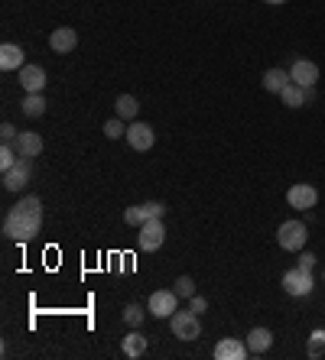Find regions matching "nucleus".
Returning a JSON list of instances; mask_svg holds the SVG:
<instances>
[{
    "instance_id": "1",
    "label": "nucleus",
    "mask_w": 325,
    "mask_h": 360,
    "mask_svg": "<svg viewBox=\"0 0 325 360\" xmlns=\"http://www.w3.org/2000/svg\"><path fill=\"white\" fill-rule=\"evenodd\" d=\"M39 231H43V201L36 198V195H26V198H20L7 211L4 234H7V240L26 243V240H33V237H39Z\"/></svg>"
},
{
    "instance_id": "11",
    "label": "nucleus",
    "mask_w": 325,
    "mask_h": 360,
    "mask_svg": "<svg viewBox=\"0 0 325 360\" xmlns=\"http://www.w3.org/2000/svg\"><path fill=\"white\" fill-rule=\"evenodd\" d=\"M75 46H78V33L72 30V26H59V30H52L49 33V49L59 52V56L75 52Z\"/></svg>"
},
{
    "instance_id": "32",
    "label": "nucleus",
    "mask_w": 325,
    "mask_h": 360,
    "mask_svg": "<svg viewBox=\"0 0 325 360\" xmlns=\"http://www.w3.org/2000/svg\"><path fill=\"white\" fill-rule=\"evenodd\" d=\"M267 4H286V0H267Z\"/></svg>"
},
{
    "instance_id": "21",
    "label": "nucleus",
    "mask_w": 325,
    "mask_h": 360,
    "mask_svg": "<svg viewBox=\"0 0 325 360\" xmlns=\"http://www.w3.org/2000/svg\"><path fill=\"white\" fill-rule=\"evenodd\" d=\"M20 108H23V114H26V117H43V114H46V98H43V94H26V98L23 101H20Z\"/></svg>"
},
{
    "instance_id": "3",
    "label": "nucleus",
    "mask_w": 325,
    "mask_h": 360,
    "mask_svg": "<svg viewBox=\"0 0 325 360\" xmlns=\"http://www.w3.org/2000/svg\"><path fill=\"white\" fill-rule=\"evenodd\" d=\"M306 240H309L306 221H283L280 231H276V243H280V250L300 253V250H306Z\"/></svg>"
},
{
    "instance_id": "33",
    "label": "nucleus",
    "mask_w": 325,
    "mask_h": 360,
    "mask_svg": "<svg viewBox=\"0 0 325 360\" xmlns=\"http://www.w3.org/2000/svg\"><path fill=\"white\" fill-rule=\"evenodd\" d=\"M322 283H325V269H322Z\"/></svg>"
},
{
    "instance_id": "9",
    "label": "nucleus",
    "mask_w": 325,
    "mask_h": 360,
    "mask_svg": "<svg viewBox=\"0 0 325 360\" xmlns=\"http://www.w3.org/2000/svg\"><path fill=\"white\" fill-rule=\"evenodd\" d=\"M290 82L302 84V88H316L319 84V65L309 59H296L290 68Z\"/></svg>"
},
{
    "instance_id": "6",
    "label": "nucleus",
    "mask_w": 325,
    "mask_h": 360,
    "mask_svg": "<svg viewBox=\"0 0 325 360\" xmlns=\"http://www.w3.org/2000/svg\"><path fill=\"white\" fill-rule=\"evenodd\" d=\"M166 240V227H162V218H150L146 224H140V234H137V247L144 253H153L162 247Z\"/></svg>"
},
{
    "instance_id": "4",
    "label": "nucleus",
    "mask_w": 325,
    "mask_h": 360,
    "mask_svg": "<svg viewBox=\"0 0 325 360\" xmlns=\"http://www.w3.org/2000/svg\"><path fill=\"white\" fill-rule=\"evenodd\" d=\"M146 311H150L153 319H172V315L179 311V295H176V289H156V292L150 295Z\"/></svg>"
},
{
    "instance_id": "26",
    "label": "nucleus",
    "mask_w": 325,
    "mask_h": 360,
    "mask_svg": "<svg viewBox=\"0 0 325 360\" xmlns=\"http://www.w3.org/2000/svg\"><path fill=\"white\" fill-rule=\"evenodd\" d=\"M176 295H179V299H192V295H196V283H192V276L176 279Z\"/></svg>"
},
{
    "instance_id": "23",
    "label": "nucleus",
    "mask_w": 325,
    "mask_h": 360,
    "mask_svg": "<svg viewBox=\"0 0 325 360\" xmlns=\"http://www.w3.org/2000/svg\"><path fill=\"white\" fill-rule=\"evenodd\" d=\"M146 211H144V205H130V208H124V224L127 227H140V224H146Z\"/></svg>"
},
{
    "instance_id": "16",
    "label": "nucleus",
    "mask_w": 325,
    "mask_h": 360,
    "mask_svg": "<svg viewBox=\"0 0 325 360\" xmlns=\"http://www.w3.org/2000/svg\"><path fill=\"white\" fill-rule=\"evenodd\" d=\"M23 56L26 52L20 49L17 42H4V46H0V68H4V72H20V68H23Z\"/></svg>"
},
{
    "instance_id": "30",
    "label": "nucleus",
    "mask_w": 325,
    "mask_h": 360,
    "mask_svg": "<svg viewBox=\"0 0 325 360\" xmlns=\"http://www.w3.org/2000/svg\"><path fill=\"white\" fill-rule=\"evenodd\" d=\"M189 309L196 311V315H202V311H205V309H208V302H205V299H202V295H192V299H189Z\"/></svg>"
},
{
    "instance_id": "29",
    "label": "nucleus",
    "mask_w": 325,
    "mask_h": 360,
    "mask_svg": "<svg viewBox=\"0 0 325 360\" xmlns=\"http://www.w3.org/2000/svg\"><path fill=\"white\" fill-rule=\"evenodd\" d=\"M17 134H20V130L13 124H4V127H0V140H4V143H13V140H17Z\"/></svg>"
},
{
    "instance_id": "28",
    "label": "nucleus",
    "mask_w": 325,
    "mask_h": 360,
    "mask_svg": "<svg viewBox=\"0 0 325 360\" xmlns=\"http://www.w3.org/2000/svg\"><path fill=\"white\" fill-rule=\"evenodd\" d=\"M144 211H146V218H162V214H166V205H162V201H146Z\"/></svg>"
},
{
    "instance_id": "2",
    "label": "nucleus",
    "mask_w": 325,
    "mask_h": 360,
    "mask_svg": "<svg viewBox=\"0 0 325 360\" xmlns=\"http://www.w3.org/2000/svg\"><path fill=\"white\" fill-rule=\"evenodd\" d=\"M280 285H283V292L293 295V299H306V295L316 289V279H312V269L293 266V269H286V273H283Z\"/></svg>"
},
{
    "instance_id": "8",
    "label": "nucleus",
    "mask_w": 325,
    "mask_h": 360,
    "mask_svg": "<svg viewBox=\"0 0 325 360\" xmlns=\"http://www.w3.org/2000/svg\"><path fill=\"white\" fill-rule=\"evenodd\" d=\"M127 143H130V150H137V153L153 150V143H156L153 127L144 124V120H130V127H127Z\"/></svg>"
},
{
    "instance_id": "5",
    "label": "nucleus",
    "mask_w": 325,
    "mask_h": 360,
    "mask_svg": "<svg viewBox=\"0 0 325 360\" xmlns=\"http://www.w3.org/2000/svg\"><path fill=\"white\" fill-rule=\"evenodd\" d=\"M170 328H172V335L179 338V341H196V338L202 335V321H198V315L192 309L176 311V315L170 319Z\"/></svg>"
},
{
    "instance_id": "12",
    "label": "nucleus",
    "mask_w": 325,
    "mask_h": 360,
    "mask_svg": "<svg viewBox=\"0 0 325 360\" xmlns=\"http://www.w3.org/2000/svg\"><path fill=\"white\" fill-rule=\"evenodd\" d=\"M13 150H17L23 160H36V156L43 153V136L33 134V130H23V134H17V140H13Z\"/></svg>"
},
{
    "instance_id": "17",
    "label": "nucleus",
    "mask_w": 325,
    "mask_h": 360,
    "mask_svg": "<svg viewBox=\"0 0 325 360\" xmlns=\"http://www.w3.org/2000/svg\"><path fill=\"white\" fill-rule=\"evenodd\" d=\"M270 347H274V331H270V328H250L248 351L250 354H267Z\"/></svg>"
},
{
    "instance_id": "24",
    "label": "nucleus",
    "mask_w": 325,
    "mask_h": 360,
    "mask_svg": "<svg viewBox=\"0 0 325 360\" xmlns=\"http://www.w3.org/2000/svg\"><path fill=\"white\" fill-rule=\"evenodd\" d=\"M144 319H146V311L140 309V305H127V309H124V325L127 328H140Z\"/></svg>"
},
{
    "instance_id": "20",
    "label": "nucleus",
    "mask_w": 325,
    "mask_h": 360,
    "mask_svg": "<svg viewBox=\"0 0 325 360\" xmlns=\"http://www.w3.org/2000/svg\"><path fill=\"white\" fill-rule=\"evenodd\" d=\"M114 110H117L120 120H137L140 104H137V98H134V94H120L117 104H114Z\"/></svg>"
},
{
    "instance_id": "25",
    "label": "nucleus",
    "mask_w": 325,
    "mask_h": 360,
    "mask_svg": "<svg viewBox=\"0 0 325 360\" xmlns=\"http://www.w3.org/2000/svg\"><path fill=\"white\" fill-rule=\"evenodd\" d=\"M104 136H108V140H120V136H127V127H124V120H120V117L108 120V124H104Z\"/></svg>"
},
{
    "instance_id": "18",
    "label": "nucleus",
    "mask_w": 325,
    "mask_h": 360,
    "mask_svg": "<svg viewBox=\"0 0 325 360\" xmlns=\"http://www.w3.org/2000/svg\"><path fill=\"white\" fill-rule=\"evenodd\" d=\"M260 82H264V91H270V94H280L283 88L290 84V72H286V68H267V72H264V78H260Z\"/></svg>"
},
{
    "instance_id": "13",
    "label": "nucleus",
    "mask_w": 325,
    "mask_h": 360,
    "mask_svg": "<svg viewBox=\"0 0 325 360\" xmlns=\"http://www.w3.org/2000/svg\"><path fill=\"white\" fill-rule=\"evenodd\" d=\"M30 162L33 160H23V156H20L17 166L10 169V172H4V188H7V192H20V188L30 185Z\"/></svg>"
},
{
    "instance_id": "14",
    "label": "nucleus",
    "mask_w": 325,
    "mask_h": 360,
    "mask_svg": "<svg viewBox=\"0 0 325 360\" xmlns=\"http://www.w3.org/2000/svg\"><path fill=\"white\" fill-rule=\"evenodd\" d=\"M248 344L238 341V338H222V341L215 344V357L218 360H244L248 357Z\"/></svg>"
},
{
    "instance_id": "27",
    "label": "nucleus",
    "mask_w": 325,
    "mask_h": 360,
    "mask_svg": "<svg viewBox=\"0 0 325 360\" xmlns=\"http://www.w3.org/2000/svg\"><path fill=\"white\" fill-rule=\"evenodd\" d=\"M322 347H325V331H312V344H309V357H322Z\"/></svg>"
},
{
    "instance_id": "22",
    "label": "nucleus",
    "mask_w": 325,
    "mask_h": 360,
    "mask_svg": "<svg viewBox=\"0 0 325 360\" xmlns=\"http://www.w3.org/2000/svg\"><path fill=\"white\" fill-rule=\"evenodd\" d=\"M17 162H20V153L13 150V143H4L0 146V172H10Z\"/></svg>"
},
{
    "instance_id": "19",
    "label": "nucleus",
    "mask_w": 325,
    "mask_h": 360,
    "mask_svg": "<svg viewBox=\"0 0 325 360\" xmlns=\"http://www.w3.org/2000/svg\"><path fill=\"white\" fill-rule=\"evenodd\" d=\"M280 98H283V104H286V108H302V104H309V88H302V84L290 82V84H286V88L280 91Z\"/></svg>"
},
{
    "instance_id": "15",
    "label": "nucleus",
    "mask_w": 325,
    "mask_h": 360,
    "mask_svg": "<svg viewBox=\"0 0 325 360\" xmlns=\"http://www.w3.org/2000/svg\"><path fill=\"white\" fill-rule=\"evenodd\" d=\"M146 335H140V328H130L127 335H124V341H120V351H124V357H130V360H137V357H144L146 354Z\"/></svg>"
},
{
    "instance_id": "7",
    "label": "nucleus",
    "mask_w": 325,
    "mask_h": 360,
    "mask_svg": "<svg viewBox=\"0 0 325 360\" xmlns=\"http://www.w3.org/2000/svg\"><path fill=\"white\" fill-rule=\"evenodd\" d=\"M286 201H290L293 211H312L319 205V188L309 182H296V185H290Z\"/></svg>"
},
{
    "instance_id": "31",
    "label": "nucleus",
    "mask_w": 325,
    "mask_h": 360,
    "mask_svg": "<svg viewBox=\"0 0 325 360\" xmlns=\"http://www.w3.org/2000/svg\"><path fill=\"white\" fill-rule=\"evenodd\" d=\"M296 266H306V269H312V266H316V257H312V253H300V263H296Z\"/></svg>"
},
{
    "instance_id": "10",
    "label": "nucleus",
    "mask_w": 325,
    "mask_h": 360,
    "mask_svg": "<svg viewBox=\"0 0 325 360\" xmlns=\"http://www.w3.org/2000/svg\"><path fill=\"white\" fill-rule=\"evenodd\" d=\"M20 88H23L26 94H43L46 91V68L23 65L20 68Z\"/></svg>"
}]
</instances>
